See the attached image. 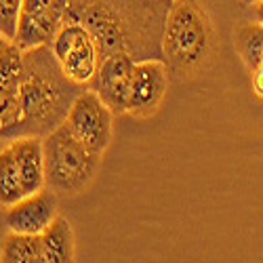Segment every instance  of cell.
<instances>
[{
  "label": "cell",
  "instance_id": "ffe728a7",
  "mask_svg": "<svg viewBox=\"0 0 263 263\" xmlns=\"http://www.w3.org/2000/svg\"><path fill=\"white\" fill-rule=\"evenodd\" d=\"M242 3H245V5H255L257 0H242Z\"/></svg>",
  "mask_w": 263,
  "mask_h": 263
},
{
  "label": "cell",
  "instance_id": "e0dca14e",
  "mask_svg": "<svg viewBox=\"0 0 263 263\" xmlns=\"http://www.w3.org/2000/svg\"><path fill=\"white\" fill-rule=\"evenodd\" d=\"M253 89L259 97H263V70L253 72Z\"/></svg>",
  "mask_w": 263,
  "mask_h": 263
},
{
  "label": "cell",
  "instance_id": "8992f818",
  "mask_svg": "<svg viewBox=\"0 0 263 263\" xmlns=\"http://www.w3.org/2000/svg\"><path fill=\"white\" fill-rule=\"evenodd\" d=\"M70 0H24L15 45L21 51L51 45L59 28L68 21Z\"/></svg>",
  "mask_w": 263,
  "mask_h": 263
},
{
  "label": "cell",
  "instance_id": "7a4b0ae2",
  "mask_svg": "<svg viewBox=\"0 0 263 263\" xmlns=\"http://www.w3.org/2000/svg\"><path fill=\"white\" fill-rule=\"evenodd\" d=\"M160 49L168 74L177 80L196 76L206 68L215 49V30L198 0H171Z\"/></svg>",
  "mask_w": 263,
  "mask_h": 263
},
{
  "label": "cell",
  "instance_id": "9a60e30c",
  "mask_svg": "<svg viewBox=\"0 0 263 263\" xmlns=\"http://www.w3.org/2000/svg\"><path fill=\"white\" fill-rule=\"evenodd\" d=\"M236 51L242 57L249 72H257L263 59V26L259 24H245L236 32Z\"/></svg>",
  "mask_w": 263,
  "mask_h": 263
},
{
  "label": "cell",
  "instance_id": "8fae6325",
  "mask_svg": "<svg viewBox=\"0 0 263 263\" xmlns=\"http://www.w3.org/2000/svg\"><path fill=\"white\" fill-rule=\"evenodd\" d=\"M11 149L17 162L19 179L24 194H36L45 183V149H42V137H17L11 139Z\"/></svg>",
  "mask_w": 263,
  "mask_h": 263
},
{
  "label": "cell",
  "instance_id": "4fadbf2b",
  "mask_svg": "<svg viewBox=\"0 0 263 263\" xmlns=\"http://www.w3.org/2000/svg\"><path fill=\"white\" fill-rule=\"evenodd\" d=\"M3 263H45L42 259L40 234H19L9 232L0 245Z\"/></svg>",
  "mask_w": 263,
  "mask_h": 263
},
{
  "label": "cell",
  "instance_id": "5b68a950",
  "mask_svg": "<svg viewBox=\"0 0 263 263\" xmlns=\"http://www.w3.org/2000/svg\"><path fill=\"white\" fill-rule=\"evenodd\" d=\"M63 122L95 154L103 156V152L112 143L114 114L89 86H84L76 95Z\"/></svg>",
  "mask_w": 263,
  "mask_h": 263
},
{
  "label": "cell",
  "instance_id": "5bb4252c",
  "mask_svg": "<svg viewBox=\"0 0 263 263\" xmlns=\"http://www.w3.org/2000/svg\"><path fill=\"white\" fill-rule=\"evenodd\" d=\"M24 187H21L17 162L13 156L11 145L0 149V209H9L17 200L24 198Z\"/></svg>",
  "mask_w": 263,
  "mask_h": 263
},
{
  "label": "cell",
  "instance_id": "30bf717a",
  "mask_svg": "<svg viewBox=\"0 0 263 263\" xmlns=\"http://www.w3.org/2000/svg\"><path fill=\"white\" fill-rule=\"evenodd\" d=\"M21 51L15 42L0 55V139L11 141L17 120V84L21 74Z\"/></svg>",
  "mask_w": 263,
  "mask_h": 263
},
{
  "label": "cell",
  "instance_id": "44dd1931",
  "mask_svg": "<svg viewBox=\"0 0 263 263\" xmlns=\"http://www.w3.org/2000/svg\"><path fill=\"white\" fill-rule=\"evenodd\" d=\"M259 70H263V59H261V68H259Z\"/></svg>",
  "mask_w": 263,
  "mask_h": 263
},
{
  "label": "cell",
  "instance_id": "6da1fadb",
  "mask_svg": "<svg viewBox=\"0 0 263 263\" xmlns=\"http://www.w3.org/2000/svg\"><path fill=\"white\" fill-rule=\"evenodd\" d=\"M82 89L63 74L49 45L24 51L17 84V120L11 139L49 135L63 124Z\"/></svg>",
  "mask_w": 263,
  "mask_h": 263
},
{
  "label": "cell",
  "instance_id": "ac0fdd59",
  "mask_svg": "<svg viewBox=\"0 0 263 263\" xmlns=\"http://www.w3.org/2000/svg\"><path fill=\"white\" fill-rule=\"evenodd\" d=\"M255 15H257V21L263 26V0H257L255 3Z\"/></svg>",
  "mask_w": 263,
  "mask_h": 263
},
{
  "label": "cell",
  "instance_id": "d6986e66",
  "mask_svg": "<svg viewBox=\"0 0 263 263\" xmlns=\"http://www.w3.org/2000/svg\"><path fill=\"white\" fill-rule=\"evenodd\" d=\"M11 45H13V40H9V38H5L3 34H0V55H3Z\"/></svg>",
  "mask_w": 263,
  "mask_h": 263
},
{
  "label": "cell",
  "instance_id": "9c48e42d",
  "mask_svg": "<svg viewBox=\"0 0 263 263\" xmlns=\"http://www.w3.org/2000/svg\"><path fill=\"white\" fill-rule=\"evenodd\" d=\"M57 217V198L49 187L36 194H28L9 209H5V223L9 232L42 234L45 228Z\"/></svg>",
  "mask_w": 263,
  "mask_h": 263
},
{
  "label": "cell",
  "instance_id": "7c38bea8",
  "mask_svg": "<svg viewBox=\"0 0 263 263\" xmlns=\"http://www.w3.org/2000/svg\"><path fill=\"white\" fill-rule=\"evenodd\" d=\"M42 259L45 263H70L74 261V230L65 217L57 215L40 234Z\"/></svg>",
  "mask_w": 263,
  "mask_h": 263
},
{
  "label": "cell",
  "instance_id": "ba28073f",
  "mask_svg": "<svg viewBox=\"0 0 263 263\" xmlns=\"http://www.w3.org/2000/svg\"><path fill=\"white\" fill-rule=\"evenodd\" d=\"M135 57L126 51H116L105 55L99 65L97 72L86 84L93 89L99 99L112 109L114 116L126 114V99H128V89H130V78H133L135 70Z\"/></svg>",
  "mask_w": 263,
  "mask_h": 263
},
{
  "label": "cell",
  "instance_id": "52a82bcc",
  "mask_svg": "<svg viewBox=\"0 0 263 263\" xmlns=\"http://www.w3.org/2000/svg\"><path fill=\"white\" fill-rule=\"evenodd\" d=\"M168 91V70L162 59L135 61L133 78L126 99V114L135 118H149L158 112Z\"/></svg>",
  "mask_w": 263,
  "mask_h": 263
},
{
  "label": "cell",
  "instance_id": "3957f363",
  "mask_svg": "<svg viewBox=\"0 0 263 263\" xmlns=\"http://www.w3.org/2000/svg\"><path fill=\"white\" fill-rule=\"evenodd\" d=\"M45 149V183L55 196H76L95 179L101 154L86 147L68 124H59L42 137Z\"/></svg>",
  "mask_w": 263,
  "mask_h": 263
},
{
  "label": "cell",
  "instance_id": "277c9868",
  "mask_svg": "<svg viewBox=\"0 0 263 263\" xmlns=\"http://www.w3.org/2000/svg\"><path fill=\"white\" fill-rule=\"evenodd\" d=\"M51 51L63 74L72 82L86 86L101 61L97 42L80 21H65L51 42Z\"/></svg>",
  "mask_w": 263,
  "mask_h": 263
},
{
  "label": "cell",
  "instance_id": "2e32d148",
  "mask_svg": "<svg viewBox=\"0 0 263 263\" xmlns=\"http://www.w3.org/2000/svg\"><path fill=\"white\" fill-rule=\"evenodd\" d=\"M24 0H0V34L13 40L17 38V26Z\"/></svg>",
  "mask_w": 263,
  "mask_h": 263
}]
</instances>
